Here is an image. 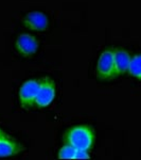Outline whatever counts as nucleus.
<instances>
[{
    "instance_id": "1",
    "label": "nucleus",
    "mask_w": 141,
    "mask_h": 160,
    "mask_svg": "<svg viewBox=\"0 0 141 160\" xmlns=\"http://www.w3.org/2000/svg\"><path fill=\"white\" fill-rule=\"evenodd\" d=\"M63 142L76 149L90 152L96 143V131L90 125H75L69 127L63 135Z\"/></svg>"
},
{
    "instance_id": "2",
    "label": "nucleus",
    "mask_w": 141,
    "mask_h": 160,
    "mask_svg": "<svg viewBox=\"0 0 141 160\" xmlns=\"http://www.w3.org/2000/svg\"><path fill=\"white\" fill-rule=\"evenodd\" d=\"M96 76L98 79L103 80V81L118 78L116 65H115L114 49L108 48L102 51L99 57L98 64H97Z\"/></svg>"
},
{
    "instance_id": "3",
    "label": "nucleus",
    "mask_w": 141,
    "mask_h": 160,
    "mask_svg": "<svg viewBox=\"0 0 141 160\" xmlns=\"http://www.w3.org/2000/svg\"><path fill=\"white\" fill-rule=\"evenodd\" d=\"M56 97V83L50 77L40 78V86L34 102V107L38 109H45L52 104Z\"/></svg>"
},
{
    "instance_id": "4",
    "label": "nucleus",
    "mask_w": 141,
    "mask_h": 160,
    "mask_svg": "<svg viewBox=\"0 0 141 160\" xmlns=\"http://www.w3.org/2000/svg\"><path fill=\"white\" fill-rule=\"evenodd\" d=\"M15 51L24 59L32 58L39 49V41L30 33H20L14 42Z\"/></svg>"
},
{
    "instance_id": "5",
    "label": "nucleus",
    "mask_w": 141,
    "mask_h": 160,
    "mask_svg": "<svg viewBox=\"0 0 141 160\" xmlns=\"http://www.w3.org/2000/svg\"><path fill=\"white\" fill-rule=\"evenodd\" d=\"M40 86V79L25 80L18 90V98L20 107L25 110L34 108V102Z\"/></svg>"
},
{
    "instance_id": "6",
    "label": "nucleus",
    "mask_w": 141,
    "mask_h": 160,
    "mask_svg": "<svg viewBox=\"0 0 141 160\" xmlns=\"http://www.w3.org/2000/svg\"><path fill=\"white\" fill-rule=\"evenodd\" d=\"M21 22L25 28L31 31H36V32H45L49 29L50 25L47 14L40 11H32L27 13L22 17Z\"/></svg>"
},
{
    "instance_id": "7",
    "label": "nucleus",
    "mask_w": 141,
    "mask_h": 160,
    "mask_svg": "<svg viewBox=\"0 0 141 160\" xmlns=\"http://www.w3.org/2000/svg\"><path fill=\"white\" fill-rule=\"evenodd\" d=\"M25 146L11 137L7 136L0 141V158L16 156L25 151Z\"/></svg>"
},
{
    "instance_id": "8",
    "label": "nucleus",
    "mask_w": 141,
    "mask_h": 160,
    "mask_svg": "<svg viewBox=\"0 0 141 160\" xmlns=\"http://www.w3.org/2000/svg\"><path fill=\"white\" fill-rule=\"evenodd\" d=\"M114 58L118 77L127 74L130 68V60H132V57L129 53V51L123 49V48H115Z\"/></svg>"
},
{
    "instance_id": "9",
    "label": "nucleus",
    "mask_w": 141,
    "mask_h": 160,
    "mask_svg": "<svg viewBox=\"0 0 141 160\" xmlns=\"http://www.w3.org/2000/svg\"><path fill=\"white\" fill-rule=\"evenodd\" d=\"M127 74L133 78L141 81V53H138L132 58Z\"/></svg>"
},
{
    "instance_id": "10",
    "label": "nucleus",
    "mask_w": 141,
    "mask_h": 160,
    "mask_svg": "<svg viewBox=\"0 0 141 160\" xmlns=\"http://www.w3.org/2000/svg\"><path fill=\"white\" fill-rule=\"evenodd\" d=\"M76 152H78V149L75 148H73L72 145L64 143V145L61 146V149L58 151L57 158L58 159H73V158H75Z\"/></svg>"
},
{
    "instance_id": "11",
    "label": "nucleus",
    "mask_w": 141,
    "mask_h": 160,
    "mask_svg": "<svg viewBox=\"0 0 141 160\" xmlns=\"http://www.w3.org/2000/svg\"><path fill=\"white\" fill-rule=\"evenodd\" d=\"M76 159H89L90 155H89V151H83V149H78L75 155Z\"/></svg>"
},
{
    "instance_id": "12",
    "label": "nucleus",
    "mask_w": 141,
    "mask_h": 160,
    "mask_svg": "<svg viewBox=\"0 0 141 160\" xmlns=\"http://www.w3.org/2000/svg\"><path fill=\"white\" fill-rule=\"evenodd\" d=\"M7 136V135L6 132H4L3 130H2V129H0V141H1L3 138H6Z\"/></svg>"
}]
</instances>
